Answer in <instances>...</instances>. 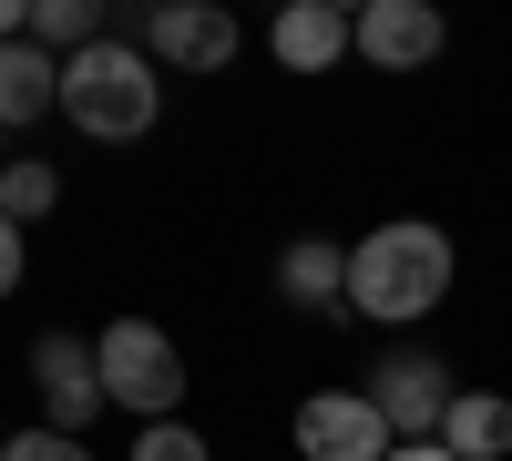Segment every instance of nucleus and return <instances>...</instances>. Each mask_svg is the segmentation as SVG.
Returning <instances> with one entry per match:
<instances>
[{
	"instance_id": "f8f14e48",
	"label": "nucleus",
	"mask_w": 512,
	"mask_h": 461,
	"mask_svg": "<svg viewBox=\"0 0 512 461\" xmlns=\"http://www.w3.org/2000/svg\"><path fill=\"white\" fill-rule=\"evenodd\" d=\"M451 461H502L512 451V400L502 390H451V410H441V431H431Z\"/></svg>"
},
{
	"instance_id": "20e7f679",
	"label": "nucleus",
	"mask_w": 512,
	"mask_h": 461,
	"mask_svg": "<svg viewBox=\"0 0 512 461\" xmlns=\"http://www.w3.org/2000/svg\"><path fill=\"white\" fill-rule=\"evenodd\" d=\"M31 390H41V431L82 441L103 421V369H93V339L82 328H41L31 339Z\"/></svg>"
},
{
	"instance_id": "9b49d317",
	"label": "nucleus",
	"mask_w": 512,
	"mask_h": 461,
	"mask_svg": "<svg viewBox=\"0 0 512 461\" xmlns=\"http://www.w3.org/2000/svg\"><path fill=\"white\" fill-rule=\"evenodd\" d=\"M41 113H62V62L31 41H0V134H21Z\"/></svg>"
},
{
	"instance_id": "f03ea898",
	"label": "nucleus",
	"mask_w": 512,
	"mask_h": 461,
	"mask_svg": "<svg viewBox=\"0 0 512 461\" xmlns=\"http://www.w3.org/2000/svg\"><path fill=\"white\" fill-rule=\"evenodd\" d=\"M62 113L82 123L93 144H144L164 123V72L144 62V41H93V52L62 62Z\"/></svg>"
},
{
	"instance_id": "9d476101",
	"label": "nucleus",
	"mask_w": 512,
	"mask_h": 461,
	"mask_svg": "<svg viewBox=\"0 0 512 461\" xmlns=\"http://www.w3.org/2000/svg\"><path fill=\"white\" fill-rule=\"evenodd\" d=\"M277 298H287V308H338V298H349V246L287 236V246H277Z\"/></svg>"
},
{
	"instance_id": "2eb2a0df",
	"label": "nucleus",
	"mask_w": 512,
	"mask_h": 461,
	"mask_svg": "<svg viewBox=\"0 0 512 461\" xmlns=\"http://www.w3.org/2000/svg\"><path fill=\"white\" fill-rule=\"evenodd\" d=\"M134 461H216V451H205V431H185V421H144Z\"/></svg>"
},
{
	"instance_id": "423d86ee",
	"label": "nucleus",
	"mask_w": 512,
	"mask_h": 461,
	"mask_svg": "<svg viewBox=\"0 0 512 461\" xmlns=\"http://www.w3.org/2000/svg\"><path fill=\"white\" fill-rule=\"evenodd\" d=\"M359 390H369L379 421H390V441H431V431H441V410H451V369H441L431 349H390Z\"/></svg>"
},
{
	"instance_id": "f3484780",
	"label": "nucleus",
	"mask_w": 512,
	"mask_h": 461,
	"mask_svg": "<svg viewBox=\"0 0 512 461\" xmlns=\"http://www.w3.org/2000/svg\"><path fill=\"white\" fill-rule=\"evenodd\" d=\"M21 267H31V246H21V226H11V216H0V298L21 287Z\"/></svg>"
},
{
	"instance_id": "39448f33",
	"label": "nucleus",
	"mask_w": 512,
	"mask_h": 461,
	"mask_svg": "<svg viewBox=\"0 0 512 461\" xmlns=\"http://www.w3.org/2000/svg\"><path fill=\"white\" fill-rule=\"evenodd\" d=\"M236 11H216V0H154L144 11V62L154 72H226L236 62Z\"/></svg>"
},
{
	"instance_id": "7ed1b4c3",
	"label": "nucleus",
	"mask_w": 512,
	"mask_h": 461,
	"mask_svg": "<svg viewBox=\"0 0 512 461\" xmlns=\"http://www.w3.org/2000/svg\"><path fill=\"white\" fill-rule=\"evenodd\" d=\"M93 369H103V410H134V421H175L185 410V349L154 318H113L93 339Z\"/></svg>"
},
{
	"instance_id": "1a4fd4ad",
	"label": "nucleus",
	"mask_w": 512,
	"mask_h": 461,
	"mask_svg": "<svg viewBox=\"0 0 512 461\" xmlns=\"http://www.w3.org/2000/svg\"><path fill=\"white\" fill-rule=\"evenodd\" d=\"M267 52L287 62V72H338L349 62V11H328V0H287V11L267 21Z\"/></svg>"
},
{
	"instance_id": "f257e3e1",
	"label": "nucleus",
	"mask_w": 512,
	"mask_h": 461,
	"mask_svg": "<svg viewBox=\"0 0 512 461\" xmlns=\"http://www.w3.org/2000/svg\"><path fill=\"white\" fill-rule=\"evenodd\" d=\"M441 298H451V236L431 216H390L349 246V298L338 308H359L369 328H420Z\"/></svg>"
},
{
	"instance_id": "ddd939ff",
	"label": "nucleus",
	"mask_w": 512,
	"mask_h": 461,
	"mask_svg": "<svg viewBox=\"0 0 512 461\" xmlns=\"http://www.w3.org/2000/svg\"><path fill=\"white\" fill-rule=\"evenodd\" d=\"M93 41H103V0H31V52L72 62V52H93Z\"/></svg>"
},
{
	"instance_id": "4468645a",
	"label": "nucleus",
	"mask_w": 512,
	"mask_h": 461,
	"mask_svg": "<svg viewBox=\"0 0 512 461\" xmlns=\"http://www.w3.org/2000/svg\"><path fill=\"white\" fill-rule=\"evenodd\" d=\"M52 205H62V164H41V154H11V164H0V216H11L21 236L52 216Z\"/></svg>"
},
{
	"instance_id": "0eeeda50",
	"label": "nucleus",
	"mask_w": 512,
	"mask_h": 461,
	"mask_svg": "<svg viewBox=\"0 0 512 461\" xmlns=\"http://www.w3.org/2000/svg\"><path fill=\"white\" fill-rule=\"evenodd\" d=\"M297 461H390V421L369 390H308L297 400Z\"/></svg>"
},
{
	"instance_id": "a211bd4d",
	"label": "nucleus",
	"mask_w": 512,
	"mask_h": 461,
	"mask_svg": "<svg viewBox=\"0 0 512 461\" xmlns=\"http://www.w3.org/2000/svg\"><path fill=\"white\" fill-rule=\"evenodd\" d=\"M390 461H451L441 441H390Z\"/></svg>"
},
{
	"instance_id": "6e6552de",
	"label": "nucleus",
	"mask_w": 512,
	"mask_h": 461,
	"mask_svg": "<svg viewBox=\"0 0 512 461\" xmlns=\"http://www.w3.org/2000/svg\"><path fill=\"white\" fill-rule=\"evenodd\" d=\"M441 11L431 0H369V11H349V52L379 62V72H420V62H441Z\"/></svg>"
},
{
	"instance_id": "dca6fc26",
	"label": "nucleus",
	"mask_w": 512,
	"mask_h": 461,
	"mask_svg": "<svg viewBox=\"0 0 512 461\" xmlns=\"http://www.w3.org/2000/svg\"><path fill=\"white\" fill-rule=\"evenodd\" d=\"M0 461H93V451H82V441H62V431H11V441H0Z\"/></svg>"
}]
</instances>
